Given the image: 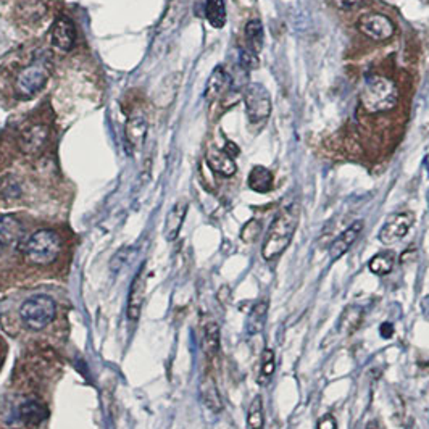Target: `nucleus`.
<instances>
[{"instance_id":"f8f14e48","label":"nucleus","mask_w":429,"mask_h":429,"mask_svg":"<svg viewBox=\"0 0 429 429\" xmlns=\"http://www.w3.org/2000/svg\"><path fill=\"white\" fill-rule=\"evenodd\" d=\"M362 231H363V221L358 220L350 225L349 228L345 229L341 236H339V238L334 239L331 247H329V260L338 261L339 259L344 257V255L350 250V247H352L355 240L358 239V236Z\"/></svg>"},{"instance_id":"a878e982","label":"nucleus","mask_w":429,"mask_h":429,"mask_svg":"<svg viewBox=\"0 0 429 429\" xmlns=\"http://www.w3.org/2000/svg\"><path fill=\"white\" fill-rule=\"evenodd\" d=\"M204 349L207 357L215 358L220 352V328L216 323H209L204 333Z\"/></svg>"},{"instance_id":"1a4fd4ad","label":"nucleus","mask_w":429,"mask_h":429,"mask_svg":"<svg viewBox=\"0 0 429 429\" xmlns=\"http://www.w3.org/2000/svg\"><path fill=\"white\" fill-rule=\"evenodd\" d=\"M51 42L52 47L58 52L68 53L75 47L76 42V28L71 18L60 15L52 24L51 31Z\"/></svg>"},{"instance_id":"412c9836","label":"nucleus","mask_w":429,"mask_h":429,"mask_svg":"<svg viewBox=\"0 0 429 429\" xmlns=\"http://www.w3.org/2000/svg\"><path fill=\"white\" fill-rule=\"evenodd\" d=\"M268 307H270L268 299H260L259 302L254 305L247 318V333L249 334H259L263 331L266 317H268Z\"/></svg>"},{"instance_id":"0eeeda50","label":"nucleus","mask_w":429,"mask_h":429,"mask_svg":"<svg viewBox=\"0 0 429 429\" xmlns=\"http://www.w3.org/2000/svg\"><path fill=\"white\" fill-rule=\"evenodd\" d=\"M358 31L376 42H384L391 39L396 33L392 19L383 13H365L358 18Z\"/></svg>"},{"instance_id":"6e6552de","label":"nucleus","mask_w":429,"mask_h":429,"mask_svg":"<svg viewBox=\"0 0 429 429\" xmlns=\"http://www.w3.org/2000/svg\"><path fill=\"white\" fill-rule=\"evenodd\" d=\"M413 221H415V216L410 211H397V213H392L386 220V223L383 225L381 231H379V240L384 245H392L402 240L408 234V231L413 226Z\"/></svg>"},{"instance_id":"9d476101","label":"nucleus","mask_w":429,"mask_h":429,"mask_svg":"<svg viewBox=\"0 0 429 429\" xmlns=\"http://www.w3.org/2000/svg\"><path fill=\"white\" fill-rule=\"evenodd\" d=\"M51 130L46 125H31L24 128L18 137V149L26 155H36L47 146Z\"/></svg>"},{"instance_id":"c756f323","label":"nucleus","mask_w":429,"mask_h":429,"mask_svg":"<svg viewBox=\"0 0 429 429\" xmlns=\"http://www.w3.org/2000/svg\"><path fill=\"white\" fill-rule=\"evenodd\" d=\"M261 233V223L259 220H250L249 223L244 225L243 231H240V239L244 240V243L252 244L255 240L259 239V236Z\"/></svg>"},{"instance_id":"f3484780","label":"nucleus","mask_w":429,"mask_h":429,"mask_svg":"<svg viewBox=\"0 0 429 429\" xmlns=\"http://www.w3.org/2000/svg\"><path fill=\"white\" fill-rule=\"evenodd\" d=\"M363 318H365V310L360 307V305H349V307L342 312L341 318H339L338 329L344 334V336H350V334H353L360 326H362Z\"/></svg>"},{"instance_id":"f257e3e1","label":"nucleus","mask_w":429,"mask_h":429,"mask_svg":"<svg viewBox=\"0 0 429 429\" xmlns=\"http://www.w3.org/2000/svg\"><path fill=\"white\" fill-rule=\"evenodd\" d=\"M300 213H302L300 205L292 204L286 207L273 220L268 234H266L263 249H261V255L266 261L278 259L289 247L290 240H292L295 231L299 228Z\"/></svg>"},{"instance_id":"423d86ee","label":"nucleus","mask_w":429,"mask_h":429,"mask_svg":"<svg viewBox=\"0 0 429 429\" xmlns=\"http://www.w3.org/2000/svg\"><path fill=\"white\" fill-rule=\"evenodd\" d=\"M243 96L250 123L257 125V123L268 120L271 115V97L263 85L250 82V85L244 87Z\"/></svg>"},{"instance_id":"2f4dec72","label":"nucleus","mask_w":429,"mask_h":429,"mask_svg":"<svg viewBox=\"0 0 429 429\" xmlns=\"http://www.w3.org/2000/svg\"><path fill=\"white\" fill-rule=\"evenodd\" d=\"M365 2V0H333L334 7L339 8V10H352V8H357L358 5H362Z\"/></svg>"},{"instance_id":"f03ea898","label":"nucleus","mask_w":429,"mask_h":429,"mask_svg":"<svg viewBox=\"0 0 429 429\" xmlns=\"http://www.w3.org/2000/svg\"><path fill=\"white\" fill-rule=\"evenodd\" d=\"M362 105L368 113L387 112L397 105L399 89L384 76H368L360 94Z\"/></svg>"},{"instance_id":"72a5a7b5","label":"nucleus","mask_w":429,"mask_h":429,"mask_svg":"<svg viewBox=\"0 0 429 429\" xmlns=\"http://www.w3.org/2000/svg\"><path fill=\"white\" fill-rule=\"evenodd\" d=\"M379 336L383 339H391L394 336V324L392 323H383L379 326Z\"/></svg>"},{"instance_id":"c9c22d12","label":"nucleus","mask_w":429,"mask_h":429,"mask_svg":"<svg viewBox=\"0 0 429 429\" xmlns=\"http://www.w3.org/2000/svg\"><path fill=\"white\" fill-rule=\"evenodd\" d=\"M365 429H384V425L379 420H371L368 421V425L365 426Z\"/></svg>"},{"instance_id":"393cba45","label":"nucleus","mask_w":429,"mask_h":429,"mask_svg":"<svg viewBox=\"0 0 429 429\" xmlns=\"http://www.w3.org/2000/svg\"><path fill=\"white\" fill-rule=\"evenodd\" d=\"M202 399H204L205 405L210 408L211 412L218 413L221 408H223V403H221V397L218 389H216L213 379L207 378L204 383H202Z\"/></svg>"},{"instance_id":"a211bd4d","label":"nucleus","mask_w":429,"mask_h":429,"mask_svg":"<svg viewBox=\"0 0 429 429\" xmlns=\"http://www.w3.org/2000/svg\"><path fill=\"white\" fill-rule=\"evenodd\" d=\"M142 300H144V276L139 271L137 276L132 281L130 295H128V318L131 322H136L141 315Z\"/></svg>"},{"instance_id":"c85d7f7f","label":"nucleus","mask_w":429,"mask_h":429,"mask_svg":"<svg viewBox=\"0 0 429 429\" xmlns=\"http://www.w3.org/2000/svg\"><path fill=\"white\" fill-rule=\"evenodd\" d=\"M247 426L249 429H263L265 428V410L263 399L261 396L254 397L247 413Z\"/></svg>"},{"instance_id":"9b49d317","label":"nucleus","mask_w":429,"mask_h":429,"mask_svg":"<svg viewBox=\"0 0 429 429\" xmlns=\"http://www.w3.org/2000/svg\"><path fill=\"white\" fill-rule=\"evenodd\" d=\"M189 2L187 0H171L157 26V37H165L176 31L182 19H184Z\"/></svg>"},{"instance_id":"7c9ffc66","label":"nucleus","mask_w":429,"mask_h":429,"mask_svg":"<svg viewBox=\"0 0 429 429\" xmlns=\"http://www.w3.org/2000/svg\"><path fill=\"white\" fill-rule=\"evenodd\" d=\"M239 62H240V67H243L244 70H247V71L257 70V68L260 67L259 53L250 51V49H240Z\"/></svg>"},{"instance_id":"aec40b11","label":"nucleus","mask_w":429,"mask_h":429,"mask_svg":"<svg viewBox=\"0 0 429 429\" xmlns=\"http://www.w3.org/2000/svg\"><path fill=\"white\" fill-rule=\"evenodd\" d=\"M147 136V121L142 115H132L126 123V139L132 149H141Z\"/></svg>"},{"instance_id":"bb28decb","label":"nucleus","mask_w":429,"mask_h":429,"mask_svg":"<svg viewBox=\"0 0 429 429\" xmlns=\"http://www.w3.org/2000/svg\"><path fill=\"white\" fill-rule=\"evenodd\" d=\"M394 263H396V257L392 252H381L369 260V271L378 276H386L392 271Z\"/></svg>"},{"instance_id":"4468645a","label":"nucleus","mask_w":429,"mask_h":429,"mask_svg":"<svg viewBox=\"0 0 429 429\" xmlns=\"http://www.w3.org/2000/svg\"><path fill=\"white\" fill-rule=\"evenodd\" d=\"M207 165L210 166L215 173H218L221 176H233L238 171L236 161L225 149H216V147H210L207 152Z\"/></svg>"},{"instance_id":"ddd939ff","label":"nucleus","mask_w":429,"mask_h":429,"mask_svg":"<svg viewBox=\"0 0 429 429\" xmlns=\"http://www.w3.org/2000/svg\"><path fill=\"white\" fill-rule=\"evenodd\" d=\"M231 85H233V78L228 75V71H226L223 67H216L215 70L211 71L209 81H207L204 94L205 100L210 103L218 100L221 96H225V94L229 91Z\"/></svg>"},{"instance_id":"dca6fc26","label":"nucleus","mask_w":429,"mask_h":429,"mask_svg":"<svg viewBox=\"0 0 429 429\" xmlns=\"http://www.w3.org/2000/svg\"><path fill=\"white\" fill-rule=\"evenodd\" d=\"M247 184L254 192H259V194H268L274 186V176L266 166L255 165L249 173Z\"/></svg>"},{"instance_id":"473e14b6","label":"nucleus","mask_w":429,"mask_h":429,"mask_svg":"<svg viewBox=\"0 0 429 429\" xmlns=\"http://www.w3.org/2000/svg\"><path fill=\"white\" fill-rule=\"evenodd\" d=\"M318 429H338V421L333 415H324L318 421Z\"/></svg>"},{"instance_id":"6ab92c4d","label":"nucleus","mask_w":429,"mask_h":429,"mask_svg":"<svg viewBox=\"0 0 429 429\" xmlns=\"http://www.w3.org/2000/svg\"><path fill=\"white\" fill-rule=\"evenodd\" d=\"M47 5L42 0H21L17 7V17L23 23L34 24L46 17Z\"/></svg>"},{"instance_id":"f704fd0d","label":"nucleus","mask_w":429,"mask_h":429,"mask_svg":"<svg viewBox=\"0 0 429 429\" xmlns=\"http://www.w3.org/2000/svg\"><path fill=\"white\" fill-rule=\"evenodd\" d=\"M225 150L228 152V154H229L231 157H233V159H236V157L239 155V147L236 146V144H233V142H226Z\"/></svg>"},{"instance_id":"7ed1b4c3","label":"nucleus","mask_w":429,"mask_h":429,"mask_svg":"<svg viewBox=\"0 0 429 429\" xmlns=\"http://www.w3.org/2000/svg\"><path fill=\"white\" fill-rule=\"evenodd\" d=\"M62 254V239L55 231H36L24 244V255L29 263L47 266L55 261Z\"/></svg>"},{"instance_id":"20e7f679","label":"nucleus","mask_w":429,"mask_h":429,"mask_svg":"<svg viewBox=\"0 0 429 429\" xmlns=\"http://www.w3.org/2000/svg\"><path fill=\"white\" fill-rule=\"evenodd\" d=\"M55 302L49 295H36L28 299L19 308V315L29 329H42L55 318Z\"/></svg>"},{"instance_id":"5701e85b","label":"nucleus","mask_w":429,"mask_h":429,"mask_svg":"<svg viewBox=\"0 0 429 429\" xmlns=\"http://www.w3.org/2000/svg\"><path fill=\"white\" fill-rule=\"evenodd\" d=\"M244 36L249 44L247 49L254 51L255 53H260L261 47H263V24H261L260 19H250L245 24Z\"/></svg>"},{"instance_id":"cd10ccee","label":"nucleus","mask_w":429,"mask_h":429,"mask_svg":"<svg viewBox=\"0 0 429 429\" xmlns=\"http://www.w3.org/2000/svg\"><path fill=\"white\" fill-rule=\"evenodd\" d=\"M19 415L26 423H33V425H37L42 420L47 418V408L39 402H26L19 410Z\"/></svg>"},{"instance_id":"e433bc0d","label":"nucleus","mask_w":429,"mask_h":429,"mask_svg":"<svg viewBox=\"0 0 429 429\" xmlns=\"http://www.w3.org/2000/svg\"><path fill=\"white\" fill-rule=\"evenodd\" d=\"M5 247H7V239H5L3 234H0V255L3 254Z\"/></svg>"},{"instance_id":"2eb2a0df","label":"nucleus","mask_w":429,"mask_h":429,"mask_svg":"<svg viewBox=\"0 0 429 429\" xmlns=\"http://www.w3.org/2000/svg\"><path fill=\"white\" fill-rule=\"evenodd\" d=\"M187 213V202L181 200L177 204L173 205V209L168 211L165 220V238L166 240H175L180 234V231L182 228V223H184Z\"/></svg>"},{"instance_id":"b1692460","label":"nucleus","mask_w":429,"mask_h":429,"mask_svg":"<svg viewBox=\"0 0 429 429\" xmlns=\"http://www.w3.org/2000/svg\"><path fill=\"white\" fill-rule=\"evenodd\" d=\"M274 371H276L274 352L271 349H265L263 352H261V365H260L259 379H257L260 386H266V384H270Z\"/></svg>"},{"instance_id":"39448f33","label":"nucleus","mask_w":429,"mask_h":429,"mask_svg":"<svg viewBox=\"0 0 429 429\" xmlns=\"http://www.w3.org/2000/svg\"><path fill=\"white\" fill-rule=\"evenodd\" d=\"M49 81V70L42 63H31V65L24 67L23 70L18 71L15 76L13 89L18 98L21 100H28L33 98L37 92H41L44 86Z\"/></svg>"},{"instance_id":"4be33fe9","label":"nucleus","mask_w":429,"mask_h":429,"mask_svg":"<svg viewBox=\"0 0 429 429\" xmlns=\"http://www.w3.org/2000/svg\"><path fill=\"white\" fill-rule=\"evenodd\" d=\"M205 17L213 28H223L226 24L225 0H205Z\"/></svg>"}]
</instances>
